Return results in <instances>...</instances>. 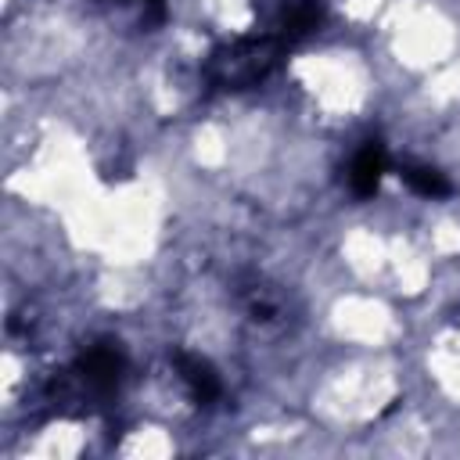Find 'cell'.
<instances>
[{
	"instance_id": "6da1fadb",
	"label": "cell",
	"mask_w": 460,
	"mask_h": 460,
	"mask_svg": "<svg viewBox=\"0 0 460 460\" xmlns=\"http://www.w3.org/2000/svg\"><path fill=\"white\" fill-rule=\"evenodd\" d=\"M280 50H284V40L277 32H270V36H241V40L223 43V47H216L208 54L205 75L219 90H248V86L262 83L277 68Z\"/></svg>"
},
{
	"instance_id": "7a4b0ae2",
	"label": "cell",
	"mask_w": 460,
	"mask_h": 460,
	"mask_svg": "<svg viewBox=\"0 0 460 460\" xmlns=\"http://www.w3.org/2000/svg\"><path fill=\"white\" fill-rule=\"evenodd\" d=\"M122 370H126V356L115 349V345H93V349H86L79 359H75V377L93 392V395H108V392H115L119 388V381H122Z\"/></svg>"
},
{
	"instance_id": "3957f363",
	"label": "cell",
	"mask_w": 460,
	"mask_h": 460,
	"mask_svg": "<svg viewBox=\"0 0 460 460\" xmlns=\"http://www.w3.org/2000/svg\"><path fill=\"white\" fill-rule=\"evenodd\" d=\"M385 165H388L385 147H381L377 140H367V144L352 155V162H349V169H345V172H349V190H352L356 198H374L377 187H381Z\"/></svg>"
},
{
	"instance_id": "277c9868",
	"label": "cell",
	"mask_w": 460,
	"mask_h": 460,
	"mask_svg": "<svg viewBox=\"0 0 460 460\" xmlns=\"http://www.w3.org/2000/svg\"><path fill=\"white\" fill-rule=\"evenodd\" d=\"M323 22V4L320 0H284L280 11H277V36L284 43H295V40H305L309 32H316Z\"/></svg>"
},
{
	"instance_id": "5b68a950",
	"label": "cell",
	"mask_w": 460,
	"mask_h": 460,
	"mask_svg": "<svg viewBox=\"0 0 460 460\" xmlns=\"http://www.w3.org/2000/svg\"><path fill=\"white\" fill-rule=\"evenodd\" d=\"M176 374H180V381L187 385V392L198 402H212L219 395V374H216V367L208 359L190 356V352H180L176 356Z\"/></svg>"
},
{
	"instance_id": "8992f818",
	"label": "cell",
	"mask_w": 460,
	"mask_h": 460,
	"mask_svg": "<svg viewBox=\"0 0 460 460\" xmlns=\"http://www.w3.org/2000/svg\"><path fill=\"white\" fill-rule=\"evenodd\" d=\"M402 180H406V187H410L413 194H420V198H446V194L453 190L449 180H446V172H438L435 165H424V162L402 165Z\"/></svg>"
}]
</instances>
